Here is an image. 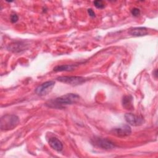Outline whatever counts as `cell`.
I'll list each match as a JSON object with an SVG mask.
<instances>
[{"instance_id": "cell-1", "label": "cell", "mask_w": 158, "mask_h": 158, "mask_svg": "<svg viewBox=\"0 0 158 158\" xmlns=\"http://www.w3.org/2000/svg\"><path fill=\"white\" fill-rule=\"evenodd\" d=\"M80 96L75 93H67L60 97L56 98L49 102V106L53 107H62L64 106L72 104L79 100Z\"/></svg>"}, {"instance_id": "cell-2", "label": "cell", "mask_w": 158, "mask_h": 158, "mask_svg": "<svg viewBox=\"0 0 158 158\" xmlns=\"http://www.w3.org/2000/svg\"><path fill=\"white\" fill-rule=\"evenodd\" d=\"M19 123V118L13 114H6L1 118L0 127L1 130L7 131L15 128Z\"/></svg>"}, {"instance_id": "cell-3", "label": "cell", "mask_w": 158, "mask_h": 158, "mask_svg": "<svg viewBox=\"0 0 158 158\" xmlns=\"http://www.w3.org/2000/svg\"><path fill=\"white\" fill-rule=\"evenodd\" d=\"M57 80L71 85H79L86 81V79L82 77L78 76H62L57 78Z\"/></svg>"}, {"instance_id": "cell-4", "label": "cell", "mask_w": 158, "mask_h": 158, "mask_svg": "<svg viewBox=\"0 0 158 158\" xmlns=\"http://www.w3.org/2000/svg\"><path fill=\"white\" fill-rule=\"evenodd\" d=\"M55 85V82L54 81L50 80L43 83L40 85L38 86L35 90L36 94L39 96H44L48 94L51 91L53 87Z\"/></svg>"}, {"instance_id": "cell-5", "label": "cell", "mask_w": 158, "mask_h": 158, "mask_svg": "<svg viewBox=\"0 0 158 158\" xmlns=\"http://www.w3.org/2000/svg\"><path fill=\"white\" fill-rule=\"evenodd\" d=\"M111 133L116 136L123 138L129 136L131 133V129L128 125H121L114 128Z\"/></svg>"}, {"instance_id": "cell-6", "label": "cell", "mask_w": 158, "mask_h": 158, "mask_svg": "<svg viewBox=\"0 0 158 158\" xmlns=\"http://www.w3.org/2000/svg\"><path fill=\"white\" fill-rule=\"evenodd\" d=\"M125 119L128 124L132 126H140L144 122V120L142 116L135 115L132 113L125 114Z\"/></svg>"}, {"instance_id": "cell-7", "label": "cell", "mask_w": 158, "mask_h": 158, "mask_svg": "<svg viewBox=\"0 0 158 158\" xmlns=\"http://www.w3.org/2000/svg\"><path fill=\"white\" fill-rule=\"evenodd\" d=\"M94 144L97 146L106 150L112 149L115 148V145L112 142L105 138H94Z\"/></svg>"}, {"instance_id": "cell-8", "label": "cell", "mask_w": 158, "mask_h": 158, "mask_svg": "<svg viewBox=\"0 0 158 158\" xmlns=\"http://www.w3.org/2000/svg\"><path fill=\"white\" fill-rule=\"evenodd\" d=\"M27 48V44L22 41L13 42L9 44L7 47V49L9 51H10L14 52H20L23 51H25Z\"/></svg>"}, {"instance_id": "cell-9", "label": "cell", "mask_w": 158, "mask_h": 158, "mask_svg": "<svg viewBox=\"0 0 158 158\" xmlns=\"http://www.w3.org/2000/svg\"><path fill=\"white\" fill-rule=\"evenodd\" d=\"M128 33L134 36H143L148 34V28L143 27H134L129 30Z\"/></svg>"}, {"instance_id": "cell-10", "label": "cell", "mask_w": 158, "mask_h": 158, "mask_svg": "<svg viewBox=\"0 0 158 158\" xmlns=\"http://www.w3.org/2000/svg\"><path fill=\"white\" fill-rule=\"evenodd\" d=\"M49 146L55 151L57 152H60L63 149V144L62 142L56 137L50 138L49 139Z\"/></svg>"}, {"instance_id": "cell-11", "label": "cell", "mask_w": 158, "mask_h": 158, "mask_svg": "<svg viewBox=\"0 0 158 158\" xmlns=\"http://www.w3.org/2000/svg\"><path fill=\"white\" fill-rule=\"evenodd\" d=\"M77 67L76 64H65L57 65L54 67L53 70L55 72H63V71H72L75 70Z\"/></svg>"}, {"instance_id": "cell-12", "label": "cell", "mask_w": 158, "mask_h": 158, "mask_svg": "<svg viewBox=\"0 0 158 158\" xmlns=\"http://www.w3.org/2000/svg\"><path fill=\"white\" fill-rule=\"evenodd\" d=\"M132 97L130 96H125L122 99V105L126 109H132Z\"/></svg>"}, {"instance_id": "cell-13", "label": "cell", "mask_w": 158, "mask_h": 158, "mask_svg": "<svg viewBox=\"0 0 158 158\" xmlns=\"http://www.w3.org/2000/svg\"><path fill=\"white\" fill-rule=\"evenodd\" d=\"M94 5L97 9H103L105 7V3L101 0H97L94 1Z\"/></svg>"}, {"instance_id": "cell-14", "label": "cell", "mask_w": 158, "mask_h": 158, "mask_svg": "<svg viewBox=\"0 0 158 158\" xmlns=\"http://www.w3.org/2000/svg\"><path fill=\"white\" fill-rule=\"evenodd\" d=\"M131 14H132L133 16L137 17V16H138V15L140 14V10H139V9L135 7V8H133V9H131Z\"/></svg>"}, {"instance_id": "cell-15", "label": "cell", "mask_w": 158, "mask_h": 158, "mask_svg": "<svg viewBox=\"0 0 158 158\" xmlns=\"http://www.w3.org/2000/svg\"><path fill=\"white\" fill-rule=\"evenodd\" d=\"M19 19V17L17 14H12L10 16V22L12 23H15L17 22Z\"/></svg>"}, {"instance_id": "cell-16", "label": "cell", "mask_w": 158, "mask_h": 158, "mask_svg": "<svg viewBox=\"0 0 158 158\" xmlns=\"http://www.w3.org/2000/svg\"><path fill=\"white\" fill-rule=\"evenodd\" d=\"M88 14L90 17H95V12H94V10L93 9H88Z\"/></svg>"}]
</instances>
